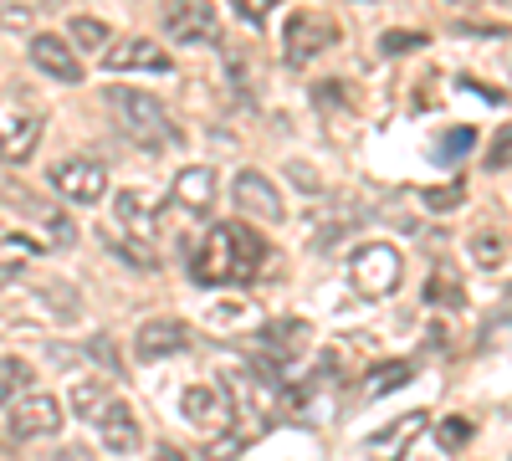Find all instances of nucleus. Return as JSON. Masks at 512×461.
<instances>
[{"label":"nucleus","instance_id":"obj_1","mask_svg":"<svg viewBox=\"0 0 512 461\" xmlns=\"http://www.w3.org/2000/svg\"><path fill=\"white\" fill-rule=\"evenodd\" d=\"M262 262H267V241L246 221H221L190 251V277L200 287H246L262 272Z\"/></svg>","mask_w":512,"mask_h":461},{"label":"nucleus","instance_id":"obj_2","mask_svg":"<svg viewBox=\"0 0 512 461\" xmlns=\"http://www.w3.org/2000/svg\"><path fill=\"white\" fill-rule=\"evenodd\" d=\"M113 123H118V134L123 139H134L144 149H159V144H175V123H169L164 103L144 88H108L103 93Z\"/></svg>","mask_w":512,"mask_h":461},{"label":"nucleus","instance_id":"obj_3","mask_svg":"<svg viewBox=\"0 0 512 461\" xmlns=\"http://www.w3.org/2000/svg\"><path fill=\"white\" fill-rule=\"evenodd\" d=\"M221 395H226V410L236 421V441H256L267 426H272V385L256 380L251 369H226L221 374Z\"/></svg>","mask_w":512,"mask_h":461},{"label":"nucleus","instance_id":"obj_4","mask_svg":"<svg viewBox=\"0 0 512 461\" xmlns=\"http://www.w3.org/2000/svg\"><path fill=\"white\" fill-rule=\"evenodd\" d=\"M349 277H354L359 298L379 303V298H395V287L405 277V262H400V251L390 241H364L354 251V262H349Z\"/></svg>","mask_w":512,"mask_h":461},{"label":"nucleus","instance_id":"obj_5","mask_svg":"<svg viewBox=\"0 0 512 461\" xmlns=\"http://www.w3.org/2000/svg\"><path fill=\"white\" fill-rule=\"evenodd\" d=\"M333 41H338V26H333L328 16L297 11V16H287V26H282V62L303 72L308 62H318V57L333 47Z\"/></svg>","mask_w":512,"mask_h":461},{"label":"nucleus","instance_id":"obj_6","mask_svg":"<svg viewBox=\"0 0 512 461\" xmlns=\"http://www.w3.org/2000/svg\"><path fill=\"white\" fill-rule=\"evenodd\" d=\"M52 190L72 205H103L108 195V170H103V159H88V154H77V159H62L52 164Z\"/></svg>","mask_w":512,"mask_h":461},{"label":"nucleus","instance_id":"obj_7","mask_svg":"<svg viewBox=\"0 0 512 461\" xmlns=\"http://www.w3.org/2000/svg\"><path fill=\"white\" fill-rule=\"evenodd\" d=\"M159 21L164 36H175L180 47H210L216 41V6L210 0H164Z\"/></svg>","mask_w":512,"mask_h":461},{"label":"nucleus","instance_id":"obj_8","mask_svg":"<svg viewBox=\"0 0 512 461\" xmlns=\"http://www.w3.org/2000/svg\"><path fill=\"white\" fill-rule=\"evenodd\" d=\"M62 431V400L47 390H26L11 405V436L16 441H41V436H57Z\"/></svg>","mask_w":512,"mask_h":461},{"label":"nucleus","instance_id":"obj_9","mask_svg":"<svg viewBox=\"0 0 512 461\" xmlns=\"http://www.w3.org/2000/svg\"><path fill=\"white\" fill-rule=\"evenodd\" d=\"M103 67L108 72H169L175 62H169V52L149 36H118V41H108Z\"/></svg>","mask_w":512,"mask_h":461},{"label":"nucleus","instance_id":"obj_10","mask_svg":"<svg viewBox=\"0 0 512 461\" xmlns=\"http://www.w3.org/2000/svg\"><path fill=\"white\" fill-rule=\"evenodd\" d=\"M231 200L241 205L246 216H262L267 226H282V216H287V205H282L277 185H272L262 170H241L236 185H231Z\"/></svg>","mask_w":512,"mask_h":461},{"label":"nucleus","instance_id":"obj_11","mask_svg":"<svg viewBox=\"0 0 512 461\" xmlns=\"http://www.w3.org/2000/svg\"><path fill=\"white\" fill-rule=\"evenodd\" d=\"M185 349H190V328H185L180 318H149V323L139 328V339H134L139 364H159V359L185 354Z\"/></svg>","mask_w":512,"mask_h":461},{"label":"nucleus","instance_id":"obj_12","mask_svg":"<svg viewBox=\"0 0 512 461\" xmlns=\"http://www.w3.org/2000/svg\"><path fill=\"white\" fill-rule=\"evenodd\" d=\"M169 200H175V211L185 216H210V205H216V170L210 164H190V170L175 175V185H169Z\"/></svg>","mask_w":512,"mask_h":461},{"label":"nucleus","instance_id":"obj_13","mask_svg":"<svg viewBox=\"0 0 512 461\" xmlns=\"http://www.w3.org/2000/svg\"><path fill=\"white\" fill-rule=\"evenodd\" d=\"M98 431H103V451L113 456H134L144 446V431H139V415L128 400H108L103 415H98Z\"/></svg>","mask_w":512,"mask_h":461},{"label":"nucleus","instance_id":"obj_14","mask_svg":"<svg viewBox=\"0 0 512 461\" xmlns=\"http://www.w3.org/2000/svg\"><path fill=\"white\" fill-rule=\"evenodd\" d=\"M31 62L47 72V77H57V82H82V62H77V52L67 47V41L57 36V31H36L31 36Z\"/></svg>","mask_w":512,"mask_h":461},{"label":"nucleus","instance_id":"obj_15","mask_svg":"<svg viewBox=\"0 0 512 461\" xmlns=\"http://www.w3.org/2000/svg\"><path fill=\"white\" fill-rule=\"evenodd\" d=\"M180 405H185V421L200 426V431H226V426H231L226 395H221V390H210V385H190Z\"/></svg>","mask_w":512,"mask_h":461},{"label":"nucleus","instance_id":"obj_16","mask_svg":"<svg viewBox=\"0 0 512 461\" xmlns=\"http://www.w3.org/2000/svg\"><path fill=\"white\" fill-rule=\"evenodd\" d=\"M425 426H431V415H425V410L400 415L390 431H379V436L369 441V461H405V441H415Z\"/></svg>","mask_w":512,"mask_h":461},{"label":"nucleus","instance_id":"obj_17","mask_svg":"<svg viewBox=\"0 0 512 461\" xmlns=\"http://www.w3.org/2000/svg\"><path fill=\"white\" fill-rule=\"evenodd\" d=\"M113 211H118V221H123V231L134 236V241H154L159 236V216H154V205L139 195V190H118L113 195Z\"/></svg>","mask_w":512,"mask_h":461},{"label":"nucleus","instance_id":"obj_18","mask_svg":"<svg viewBox=\"0 0 512 461\" xmlns=\"http://www.w3.org/2000/svg\"><path fill=\"white\" fill-rule=\"evenodd\" d=\"M41 129H47V123H41V113H21L11 129L0 134V164H26L31 149H36V139H41Z\"/></svg>","mask_w":512,"mask_h":461},{"label":"nucleus","instance_id":"obj_19","mask_svg":"<svg viewBox=\"0 0 512 461\" xmlns=\"http://www.w3.org/2000/svg\"><path fill=\"white\" fill-rule=\"evenodd\" d=\"M36 257H41V241H31V236H21V231L0 236V287L21 282V272H26Z\"/></svg>","mask_w":512,"mask_h":461},{"label":"nucleus","instance_id":"obj_20","mask_svg":"<svg viewBox=\"0 0 512 461\" xmlns=\"http://www.w3.org/2000/svg\"><path fill=\"white\" fill-rule=\"evenodd\" d=\"M108 41H113V31L103 26V21H93V16H77L72 26H67V47L72 52H108Z\"/></svg>","mask_w":512,"mask_h":461},{"label":"nucleus","instance_id":"obj_21","mask_svg":"<svg viewBox=\"0 0 512 461\" xmlns=\"http://www.w3.org/2000/svg\"><path fill=\"white\" fill-rule=\"evenodd\" d=\"M431 308H461L466 303V292H461V282H456V272L451 267H436L431 277H425V292H420Z\"/></svg>","mask_w":512,"mask_h":461},{"label":"nucleus","instance_id":"obj_22","mask_svg":"<svg viewBox=\"0 0 512 461\" xmlns=\"http://www.w3.org/2000/svg\"><path fill=\"white\" fill-rule=\"evenodd\" d=\"M31 390V364L26 359H0V405H16Z\"/></svg>","mask_w":512,"mask_h":461},{"label":"nucleus","instance_id":"obj_23","mask_svg":"<svg viewBox=\"0 0 512 461\" xmlns=\"http://www.w3.org/2000/svg\"><path fill=\"white\" fill-rule=\"evenodd\" d=\"M472 149H477V129H446L441 144H436V159L441 164H456V159H466Z\"/></svg>","mask_w":512,"mask_h":461},{"label":"nucleus","instance_id":"obj_24","mask_svg":"<svg viewBox=\"0 0 512 461\" xmlns=\"http://www.w3.org/2000/svg\"><path fill=\"white\" fill-rule=\"evenodd\" d=\"M67 405H72L77 421H98L108 400H103V385H93V380H88V385H77V390H72V400H67Z\"/></svg>","mask_w":512,"mask_h":461},{"label":"nucleus","instance_id":"obj_25","mask_svg":"<svg viewBox=\"0 0 512 461\" xmlns=\"http://www.w3.org/2000/svg\"><path fill=\"white\" fill-rule=\"evenodd\" d=\"M420 47H431V36H425V31H384V36H379V52H384V57L420 52Z\"/></svg>","mask_w":512,"mask_h":461},{"label":"nucleus","instance_id":"obj_26","mask_svg":"<svg viewBox=\"0 0 512 461\" xmlns=\"http://www.w3.org/2000/svg\"><path fill=\"white\" fill-rule=\"evenodd\" d=\"M502 257H507V246H502L497 231H482V236L472 241V262H477V267H502Z\"/></svg>","mask_w":512,"mask_h":461},{"label":"nucleus","instance_id":"obj_27","mask_svg":"<svg viewBox=\"0 0 512 461\" xmlns=\"http://www.w3.org/2000/svg\"><path fill=\"white\" fill-rule=\"evenodd\" d=\"M410 380H415V369H410V364H395V369H374V374H369V395L400 390V385H410Z\"/></svg>","mask_w":512,"mask_h":461},{"label":"nucleus","instance_id":"obj_28","mask_svg":"<svg viewBox=\"0 0 512 461\" xmlns=\"http://www.w3.org/2000/svg\"><path fill=\"white\" fill-rule=\"evenodd\" d=\"M436 436H441L446 451H461L466 441H472V421H466V415H446V421L436 426Z\"/></svg>","mask_w":512,"mask_h":461},{"label":"nucleus","instance_id":"obj_29","mask_svg":"<svg viewBox=\"0 0 512 461\" xmlns=\"http://www.w3.org/2000/svg\"><path fill=\"white\" fill-rule=\"evenodd\" d=\"M461 195H466V185H461V180H451V185H441V190H425V195H420V205H425V211H456Z\"/></svg>","mask_w":512,"mask_h":461},{"label":"nucleus","instance_id":"obj_30","mask_svg":"<svg viewBox=\"0 0 512 461\" xmlns=\"http://www.w3.org/2000/svg\"><path fill=\"white\" fill-rule=\"evenodd\" d=\"M277 6L282 0H231V11L241 21H251V26H267V16H277Z\"/></svg>","mask_w":512,"mask_h":461},{"label":"nucleus","instance_id":"obj_31","mask_svg":"<svg viewBox=\"0 0 512 461\" xmlns=\"http://www.w3.org/2000/svg\"><path fill=\"white\" fill-rule=\"evenodd\" d=\"M487 170H512V123L507 129H497V139H492V149H487Z\"/></svg>","mask_w":512,"mask_h":461},{"label":"nucleus","instance_id":"obj_32","mask_svg":"<svg viewBox=\"0 0 512 461\" xmlns=\"http://www.w3.org/2000/svg\"><path fill=\"white\" fill-rule=\"evenodd\" d=\"M88 359H98L108 374H123V364H118V349H113V339L103 333V339H88Z\"/></svg>","mask_w":512,"mask_h":461},{"label":"nucleus","instance_id":"obj_33","mask_svg":"<svg viewBox=\"0 0 512 461\" xmlns=\"http://www.w3.org/2000/svg\"><path fill=\"white\" fill-rule=\"evenodd\" d=\"M0 26H6V31H26L31 26V6H0Z\"/></svg>","mask_w":512,"mask_h":461},{"label":"nucleus","instance_id":"obj_34","mask_svg":"<svg viewBox=\"0 0 512 461\" xmlns=\"http://www.w3.org/2000/svg\"><path fill=\"white\" fill-rule=\"evenodd\" d=\"M47 221H52V236H57V246H72V241H77V226H72L62 211H52Z\"/></svg>","mask_w":512,"mask_h":461},{"label":"nucleus","instance_id":"obj_35","mask_svg":"<svg viewBox=\"0 0 512 461\" xmlns=\"http://www.w3.org/2000/svg\"><path fill=\"white\" fill-rule=\"evenodd\" d=\"M210 456H216V461H231V456H241V441H236V436H226V441L210 446Z\"/></svg>","mask_w":512,"mask_h":461},{"label":"nucleus","instance_id":"obj_36","mask_svg":"<svg viewBox=\"0 0 512 461\" xmlns=\"http://www.w3.org/2000/svg\"><path fill=\"white\" fill-rule=\"evenodd\" d=\"M154 461H200V456H190L185 446H159V451H154Z\"/></svg>","mask_w":512,"mask_h":461},{"label":"nucleus","instance_id":"obj_37","mask_svg":"<svg viewBox=\"0 0 512 461\" xmlns=\"http://www.w3.org/2000/svg\"><path fill=\"white\" fill-rule=\"evenodd\" d=\"M57 461H93V451H88V446H62Z\"/></svg>","mask_w":512,"mask_h":461},{"label":"nucleus","instance_id":"obj_38","mask_svg":"<svg viewBox=\"0 0 512 461\" xmlns=\"http://www.w3.org/2000/svg\"><path fill=\"white\" fill-rule=\"evenodd\" d=\"M451 6H466V0H451Z\"/></svg>","mask_w":512,"mask_h":461},{"label":"nucleus","instance_id":"obj_39","mask_svg":"<svg viewBox=\"0 0 512 461\" xmlns=\"http://www.w3.org/2000/svg\"><path fill=\"white\" fill-rule=\"evenodd\" d=\"M507 298H512V287H507Z\"/></svg>","mask_w":512,"mask_h":461}]
</instances>
